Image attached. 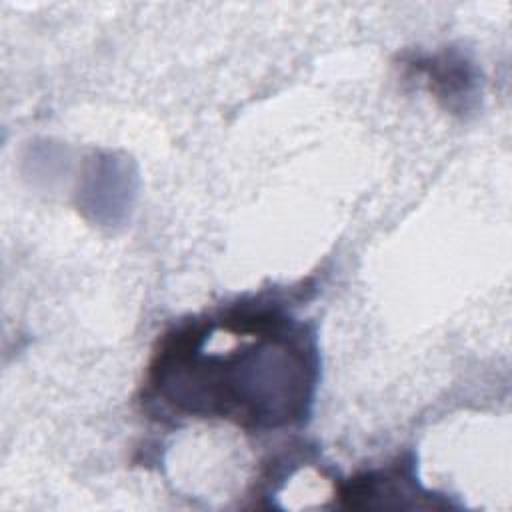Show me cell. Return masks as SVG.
Listing matches in <instances>:
<instances>
[{
  "label": "cell",
  "instance_id": "6da1fadb",
  "mask_svg": "<svg viewBox=\"0 0 512 512\" xmlns=\"http://www.w3.org/2000/svg\"><path fill=\"white\" fill-rule=\"evenodd\" d=\"M222 316L238 340L228 350H206L192 320L162 336L142 402L248 432L302 424L320 376L314 332L278 304H236Z\"/></svg>",
  "mask_w": 512,
  "mask_h": 512
},
{
  "label": "cell",
  "instance_id": "7a4b0ae2",
  "mask_svg": "<svg viewBox=\"0 0 512 512\" xmlns=\"http://www.w3.org/2000/svg\"><path fill=\"white\" fill-rule=\"evenodd\" d=\"M422 72H426L430 86H434V92L440 98H446L448 108H456V102H464L474 90V76L468 64L462 58H450L448 60H434V62H424L420 66Z\"/></svg>",
  "mask_w": 512,
  "mask_h": 512
}]
</instances>
